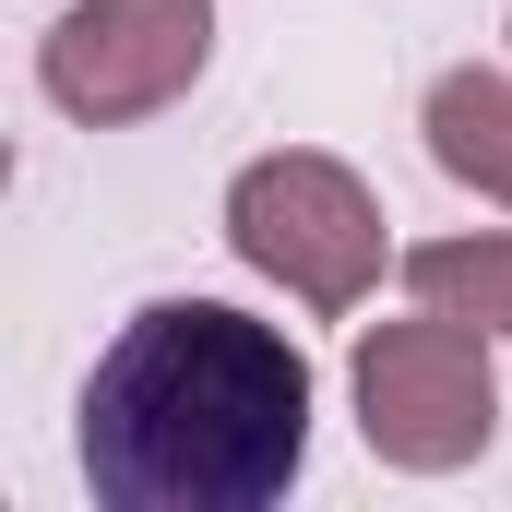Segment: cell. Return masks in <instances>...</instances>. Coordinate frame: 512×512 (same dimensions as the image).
I'll return each instance as SVG.
<instances>
[{
    "label": "cell",
    "mask_w": 512,
    "mask_h": 512,
    "mask_svg": "<svg viewBox=\"0 0 512 512\" xmlns=\"http://www.w3.org/2000/svg\"><path fill=\"white\" fill-rule=\"evenodd\" d=\"M429 155H441V179L512 203V72H477V60L441 72L429 84Z\"/></svg>",
    "instance_id": "obj_5"
},
{
    "label": "cell",
    "mask_w": 512,
    "mask_h": 512,
    "mask_svg": "<svg viewBox=\"0 0 512 512\" xmlns=\"http://www.w3.org/2000/svg\"><path fill=\"white\" fill-rule=\"evenodd\" d=\"M215 60V0H72L36 36V84L48 108L84 131H131L155 108H179Z\"/></svg>",
    "instance_id": "obj_4"
},
{
    "label": "cell",
    "mask_w": 512,
    "mask_h": 512,
    "mask_svg": "<svg viewBox=\"0 0 512 512\" xmlns=\"http://www.w3.org/2000/svg\"><path fill=\"white\" fill-rule=\"evenodd\" d=\"M405 286H417V310H441V322L512 334V227H477V239H417V251H405Z\"/></svg>",
    "instance_id": "obj_6"
},
{
    "label": "cell",
    "mask_w": 512,
    "mask_h": 512,
    "mask_svg": "<svg viewBox=\"0 0 512 512\" xmlns=\"http://www.w3.org/2000/svg\"><path fill=\"white\" fill-rule=\"evenodd\" d=\"M346 393H358V441H370L382 465H405V477H453V465H477L489 429H501L489 334H477V322H441V310L370 322Z\"/></svg>",
    "instance_id": "obj_3"
},
{
    "label": "cell",
    "mask_w": 512,
    "mask_h": 512,
    "mask_svg": "<svg viewBox=\"0 0 512 512\" xmlns=\"http://www.w3.org/2000/svg\"><path fill=\"white\" fill-rule=\"evenodd\" d=\"M227 251L274 274L298 310H358L370 286H382V203H370V179L346 167V155H251L239 179H227Z\"/></svg>",
    "instance_id": "obj_2"
},
{
    "label": "cell",
    "mask_w": 512,
    "mask_h": 512,
    "mask_svg": "<svg viewBox=\"0 0 512 512\" xmlns=\"http://www.w3.org/2000/svg\"><path fill=\"white\" fill-rule=\"evenodd\" d=\"M72 441L108 512H262L310 465V358L227 298H143Z\"/></svg>",
    "instance_id": "obj_1"
}]
</instances>
